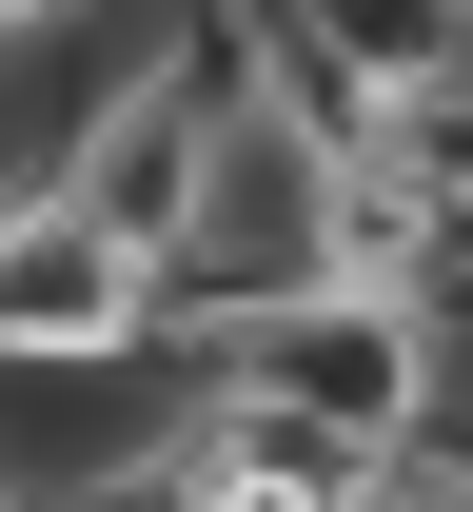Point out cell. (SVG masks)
<instances>
[{"mask_svg":"<svg viewBox=\"0 0 473 512\" xmlns=\"http://www.w3.org/2000/svg\"><path fill=\"white\" fill-rule=\"evenodd\" d=\"M158 296H138V256L60 197H0V355H138Z\"/></svg>","mask_w":473,"mask_h":512,"instance_id":"3","label":"cell"},{"mask_svg":"<svg viewBox=\"0 0 473 512\" xmlns=\"http://www.w3.org/2000/svg\"><path fill=\"white\" fill-rule=\"evenodd\" d=\"M178 375H237V394H276V414H316V434L395 453L414 414L454 394V316H434L414 276H296V296H257V316L178 335Z\"/></svg>","mask_w":473,"mask_h":512,"instance_id":"1","label":"cell"},{"mask_svg":"<svg viewBox=\"0 0 473 512\" xmlns=\"http://www.w3.org/2000/svg\"><path fill=\"white\" fill-rule=\"evenodd\" d=\"M336 138L414 197V217H473V60H454V79H395V99H355Z\"/></svg>","mask_w":473,"mask_h":512,"instance_id":"4","label":"cell"},{"mask_svg":"<svg viewBox=\"0 0 473 512\" xmlns=\"http://www.w3.org/2000/svg\"><path fill=\"white\" fill-rule=\"evenodd\" d=\"M296 276H336V138L237 99L217 158H198V197H178V237L138 256V296H158V335H217L257 296H296Z\"/></svg>","mask_w":473,"mask_h":512,"instance_id":"2","label":"cell"}]
</instances>
